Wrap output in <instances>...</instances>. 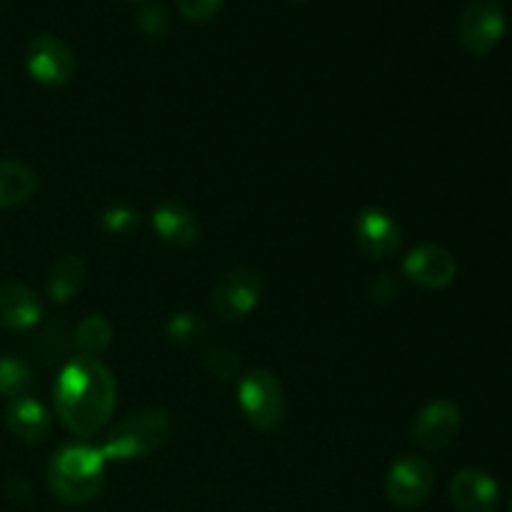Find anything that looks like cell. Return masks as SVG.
<instances>
[{"instance_id":"6da1fadb","label":"cell","mask_w":512,"mask_h":512,"mask_svg":"<svg viewBox=\"0 0 512 512\" xmlns=\"http://www.w3.org/2000/svg\"><path fill=\"white\" fill-rule=\"evenodd\" d=\"M55 415L65 425L68 433L75 438L90 440L103 433L110 423L118 403V385L108 365L100 363V358L88 355H75L53 385Z\"/></svg>"},{"instance_id":"7a4b0ae2","label":"cell","mask_w":512,"mask_h":512,"mask_svg":"<svg viewBox=\"0 0 512 512\" xmlns=\"http://www.w3.org/2000/svg\"><path fill=\"white\" fill-rule=\"evenodd\" d=\"M105 458L98 445L70 443L55 450L45 470L50 495L65 505H88L103 493Z\"/></svg>"},{"instance_id":"3957f363","label":"cell","mask_w":512,"mask_h":512,"mask_svg":"<svg viewBox=\"0 0 512 512\" xmlns=\"http://www.w3.org/2000/svg\"><path fill=\"white\" fill-rule=\"evenodd\" d=\"M173 435V418L163 408H145L128 415L105 433L98 445L105 463H128L163 448Z\"/></svg>"},{"instance_id":"277c9868","label":"cell","mask_w":512,"mask_h":512,"mask_svg":"<svg viewBox=\"0 0 512 512\" xmlns=\"http://www.w3.org/2000/svg\"><path fill=\"white\" fill-rule=\"evenodd\" d=\"M238 405L243 418L260 433H273L285 423L288 398L270 370L255 368L238 378Z\"/></svg>"},{"instance_id":"5b68a950","label":"cell","mask_w":512,"mask_h":512,"mask_svg":"<svg viewBox=\"0 0 512 512\" xmlns=\"http://www.w3.org/2000/svg\"><path fill=\"white\" fill-rule=\"evenodd\" d=\"M263 290V278L253 268H230L210 290V310L220 323H238L258 308Z\"/></svg>"},{"instance_id":"8992f818","label":"cell","mask_w":512,"mask_h":512,"mask_svg":"<svg viewBox=\"0 0 512 512\" xmlns=\"http://www.w3.org/2000/svg\"><path fill=\"white\" fill-rule=\"evenodd\" d=\"M435 488V468L420 455H400L385 473V498L400 510L420 508Z\"/></svg>"},{"instance_id":"52a82bcc","label":"cell","mask_w":512,"mask_h":512,"mask_svg":"<svg viewBox=\"0 0 512 512\" xmlns=\"http://www.w3.org/2000/svg\"><path fill=\"white\" fill-rule=\"evenodd\" d=\"M25 70L35 83L45 88H60L75 73V55L58 35H35L25 45Z\"/></svg>"},{"instance_id":"ba28073f","label":"cell","mask_w":512,"mask_h":512,"mask_svg":"<svg viewBox=\"0 0 512 512\" xmlns=\"http://www.w3.org/2000/svg\"><path fill=\"white\" fill-rule=\"evenodd\" d=\"M463 428V413L448 398L433 400L415 415L410 425V440L428 453H440L455 443Z\"/></svg>"},{"instance_id":"9c48e42d","label":"cell","mask_w":512,"mask_h":512,"mask_svg":"<svg viewBox=\"0 0 512 512\" xmlns=\"http://www.w3.org/2000/svg\"><path fill=\"white\" fill-rule=\"evenodd\" d=\"M508 20L495 0H473L460 15L458 38L468 53L488 55L503 40Z\"/></svg>"},{"instance_id":"30bf717a","label":"cell","mask_w":512,"mask_h":512,"mask_svg":"<svg viewBox=\"0 0 512 512\" xmlns=\"http://www.w3.org/2000/svg\"><path fill=\"white\" fill-rule=\"evenodd\" d=\"M355 243L370 260H390L403 248L398 220L383 208H363L353 223Z\"/></svg>"},{"instance_id":"8fae6325","label":"cell","mask_w":512,"mask_h":512,"mask_svg":"<svg viewBox=\"0 0 512 512\" xmlns=\"http://www.w3.org/2000/svg\"><path fill=\"white\" fill-rule=\"evenodd\" d=\"M403 275L423 290H445L458 278V260L443 245L425 243L403 260Z\"/></svg>"},{"instance_id":"7c38bea8","label":"cell","mask_w":512,"mask_h":512,"mask_svg":"<svg viewBox=\"0 0 512 512\" xmlns=\"http://www.w3.org/2000/svg\"><path fill=\"white\" fill-rule=\"evenodd\" d=\"M150 225H153L155 235L160 243L168 248L188 250L198 245L200 240V220L188 205L178 203V200H163L150 213Z\"/></svg>"},{"instance_id":"4fadbf2b","label":"cell","mask_w":512,"mask_h":512,"mask_svg":"<svg viewBox=\"0 0 512 512\" xmlns=\"http://www.w3.org/2000/svg\"><path fill=\"white\" fill-rule=\"evenodd\" d=\"M450 500L460 512H493L500 503V485L485 470L463 468L450 478Z\"/></svg>"},{"instance_id":"5bb4252c","label":"cell","mask_w":512,"mask_h":512,"mask_svg":"<svg viewBox=\"0 0 512 512\" xmlns=\"http://www.w3.org/2000/svg\"><path fill=\"white\" fill-rule=\"evenodd\" d=\"M43 300L38 298L33 288L23 283H0V328L15 330H33L43 320Z\"/></svg>"},{"instance_id":"9a60e30c","label":"cell","mask_w":512,"mask_h":512,"mask_svg":"<svg viewBox=\"0 0 512 512\" xmlns=\"http://www.w3.org/2000/svg\"><path fill=\"white\" fill-rule=\"evenodd\" d=\"M5 425H8L10 435L18 438L20 443L38 445L53 430V418L40 400H35L33 395H25V398L10 400L8 408H5Z\"/></svg>"},{"instance_id":"2e32d148","label":"cell","mask_w":512,"mask_h":512,"mask_svg":"<svg viewBox=\"0 0 512 512\" xmlns=\"http://www.w3.org/2000/svg\"><path fill=\"white\" fill-rule=\"evenodd\" d=\"M85 278H88V268H85L83 258L73 253L63 255V258H58L50 265L48 278H45L48 298L55 305H68L83 290Z\"/></svg>"},{"instance_id":"e0dca14e","label":"cell","mask_w":512,"mask_h":512,"mask_svg":"<svg viewBox=\"0 0 512 512\" xmlns=\"http://www.w3.org/2000/svg\"><path fill=\"white\" fill-rule=\"evenodd\" d=\"M38 190V175L20 160L0 158V210L28 203Z\"/></svg>"},{"instance_id":"ac0fdd59","label":"cell","mask_w":512,"mask_h":512,"mask_svg":"<svg viewBox=\"0 0 512 512\" xmlns=\"http://www.w3.org/2000/svg\"><path fill=\"white\" fill-rule=\"evenodd\" d=\"M113 345V325L105 315L90 313L73 328V348L78 355L100 358Z\"/></svg>"},{"instance_id":"d6986e66","label":"cell","mask_w":512,"mask_h":512,"mask_svg":"<svg viewBox=\"0 0 512 512\" xmlns=\"http://www.w3.org/2000/svg\"><path fill=\"white\" fill-rule=\"evenodd\" d=\"M33 370L18 355H0V395L18 400L33 390Z\"/></svg>"},{"instance_id":"ffe728a7","label":"cell","mask_w":512,"mask_h":512,"mask_svg":"<svg viewBox=\"0 0 512 512\" xmlns=\"http://www.w3.org/2000/svg\"><path fill=\"white\" fill-rule=\"evenodd\" d=\"M210 335V323L203 315L195 313H173L165 320V338L170 343L180 345V348H190V345L203 343Z\"/></svg>"},{"instance_id":"44dd1931","label":"cell","mask_w":512,"mask_h":512,"mask_svg":"<svg viewBox=\"0 0 512 512\" xmlns=\"http://www.w3.org/2000/svg\"><path fill=\"white\" fill-rule=\"evenodd\" d=\"M98 223L110 238H128V235H133L140 228V213L130 208V205L115 203L100 210Z\"/></svg>"},{"instance_id":"7402d4cb","label":"cell","mask_w":512,"mask_h":512,"mask_svg":"<svg viewBox=\"0 0 512 512\" xmlns=\"http://www.w3.org/2000/svg\"><path fill=\"white\" fill-rule=\"evenodd\" d=\"M70 345H73V330L68 323H50L35 340V348L45 360H60L68 355Z\"/></svg>"},{"instance_id":"603a6c76","label":"cell","mask_w":512,"mask_h":512,"mask_svg":"<svg viewBox=\"0 0 512 512\" xmlns=\"http://www.w3.org/2000/svg\"><path fill=\"white\" fill-rule=\"evenodd\" d=\"M205 370L218 380H238L240 378V355L228 345H213L205 350Z\"/></svg>"},{"instance_id":"cb8c5ba5","label":"cell","mask_w":512,"mask_h":512,"mask_svg":"<svg viewBox=\"0 0 512 512\" xmlns=\"http://www.w3.org/2000/svg\"><path fill=\"white\" fill-rule=\"evenodd\" d=\"M135 20H138V28L143 30L145 35L160 38V35L168 33L170 28V10L165 8V3H160V0H145L138 8Z\"/></svg>"},{"instance_id":"d4e9b609","label":"cell","mask_w":512,"mask_h":512,"mask_svg":"<svg viewBox=\"0 0 512 512\" xmlns=\"http://www.w3.org/2000/svg\"><path fill=\"white\" fill-rule=\"evenodd\" d=\"M400 295V280L393 273H380L365 285V298L373 305H390Z\"/></svg>"},{"instance_id":"484cf974","label":"cell","mask_w":512,"mask_h":512,"mask_svg":"<svg viewBox=\"0 0 512 512\" xmlns=\"http://www.w3.org/2000/svg\"><path fill=\"white\" fill-rule=\"evenodd\" d=\"M178 10L193 23H205V20L213 18L220 10L223 0H175Z\"/></svg>"},{"instance_id":"4316f807","label":"cell","mask_w":512,"mask_h":512,"mask_svg":"<svg viewBox=\"0 0 512 512\" xmlns=\"http://www.w3.org/2000/svg\"><path fill=\"white\" fill-rule=\"evenodd\" d=\"M508 508H510V512H512V490H510V498H508Z\"/></svg>"},{"instance_id":"83f0119b","label":"cell","mask_w":512,"mask_h":512,"mask_svg":"<svg viewBox=\"0 0 512 512\" xmlns=\"http://www.w3.org/2000/svg\"><path fill=\"white\" fill-rule=\"evenodd\" d=\"M293 3H308V0H293Z\"/></svg>"}]
</instances>
